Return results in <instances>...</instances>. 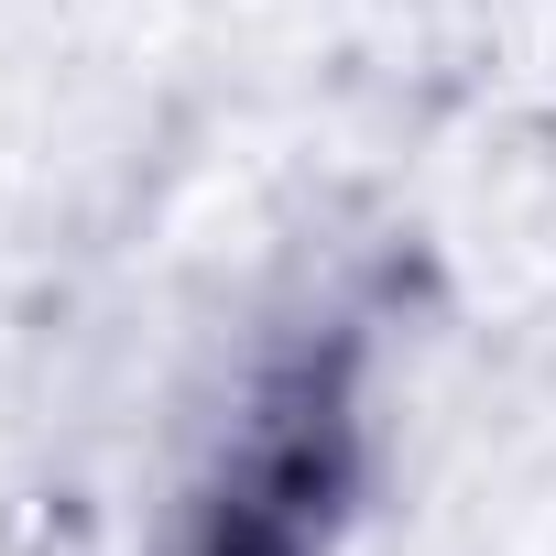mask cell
I'll use <instances>...</instances> for the list:
<instances>
[{
  "label": "cell",
  "instance_id": "1",
  "mask_svg": "<svg viewBox=\"0 0 556 556\" xmlns=\"http://www.w3.org/2000/svg\"><path fill=\"white\" fill-rule=\"evenodd\" d=\"M361 361H371V328L328 317L251 382L240 426L218 437L186 502V556H328L361 491Z\"/></svg>",
  "mask_w": 556,
  "mask_h": 556
}]
</instances>
